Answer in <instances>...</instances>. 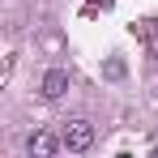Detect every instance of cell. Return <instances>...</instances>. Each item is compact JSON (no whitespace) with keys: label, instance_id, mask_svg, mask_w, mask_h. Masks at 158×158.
<instances>
[{"label":"cell","instance_id":"cell-1","mask_svg":"<svg viewBox=\"0 0 158 158\" xmlns=\"http://www.w3.org/2000/svg\"><path fill=\"white\" fill-rule=\"evenodd\" d=\"M60 137H64V150H69V154H85V150L94 145V124H90V120H69V124L60 128Z\"/></svg>","mask_w":158,"mask_h":158},{"label":"cell","instance_id":"cell-2","mask_svg":"<svg viewBox=\"0 0 158 158\" xmlns=\"http://www.w3.org/2000/svg\"><path fill=\"white\" fill-rule=\"evenodd\" d=\"M26 150H30V158H52L56 150H64V137H56V132H47V128H39V132H30Z\"/></svg>","mask_w":158,"mask_h":158},{"label":"cell","instance_id":"cell-3","mask_svg":"<svg viewBox=\"0 0 158 158\" xmlns=\"http://www.w3.org/2000/svg\"><path fill=\"white\" fill-rule=\"evenodd\" d=\"M64 90H69V69H47L43 73V85H39V94L56 103V98H64Z\"/></svg>","mask_w":158,"mask_h":158},{"label":"cell","instance_id":"cell-4","mask_svg":"<svg viewBox=\"0 0 158 158\" xmlns=\"http://www.w3.org/2000/svg\"><path fill=\"white\" fill-rule=\"evenodd\" d=\"M132 39H141L145 43V52H150V60H158V17H141V22H132Z\"/></svg>","mask_w":158,"mask_h":158},{"label":"cell","instance_id":"cell-5","mask_svg":"<svg viewBox=\"0 0 158 158\" xmlns=\"http://www.w3.org/2000/svg\"><path fill=\"white\" fill-rule=\"evenodd\" d=\"M115 0H85V13H98V9H111Z\"/></svg>","mask_w":158,"mask_h":158}]
</instances>
